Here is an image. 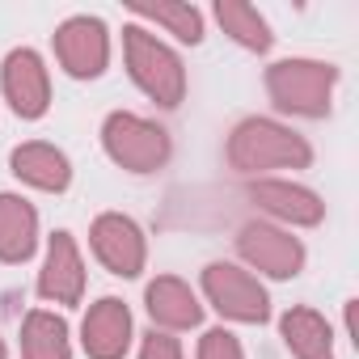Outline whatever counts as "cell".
Here are the masks:
<instances>
[{
  "mask_svg": "<svg viewBox=\"0 0 359 359\" xmlns=\"http://www.w3.org/2000/svg\"><path fill=\"white\" fill-rule=\"evenodd\" d=\"M229 161L237 173H266V169H304L313 148L304 135L275 118H245L229 140Z\"/></svg>",
  "mask_w": 359,
  "mask_h": 359,
  "instance_id": "cell-1",
  "label": "cell"
},
{
  "mask_svg": "<svg viewBox=\"0 0 359 359\" xmlns=\"http://www.w3.org/2000/svg\"><path fill=\"white\" fill-rule=\"evenodd\" d=\"M123 55H127L131 81L156 106H177V102L187 97V68H182V60H177V51L165 47L144 26H127L123 30Z\"/></svg>",
  "mask_w": 359,
  "mask_h": 359,
  "instance_id": "cell-2",
  "label": "cell"
},
{
  "mask_svg": "<svg viewBox=\"0 0 359 359\" xmlns=\"http://www.w3.org/2000/svg\"><path fill=\"white\" fill-rule=\"evenodd\" d=\"M338 85V68L321 60H279L266 68V89L271 102L283 114H304V118H325L330 97Z\"/></svg>",
  "mask_w": 359,
  "mask_h": 359,
  "instance_id": "cell-3",
  "label": "cell"
},
{
  "mask_svg": "<svg viewBox=\"0 0 359 359\" xmlns=\"http://www.w3.org/2000/svg\"><path fill=\"white\" fill-rule=\"evenodd\" d=\"M102 144L110 152L114 165L131 169V173H156L169 161V135L165 127L131 114V110H114L102 123Z\"/></svg>",
  "mask_w": 359,
  "mask_h": 359,
  "instance_id": "cell-4",
  "label": "cell"
},
{
  "mask_svg": "<svg viewBox=\"0 0 359 359\" xmlns=\"http://www.w3.org/2000/svg\"><path fill=\"white\" fill-rule=\"evenodd\" d=\"M203 292H208L212 309H216L220 317H229V321L262 325V321L271 317L266 287H262L250 271H241V266H233V262H212V266L203 271Z\"/></svg>",
  "mask_w": 359,
  "mask_h": 359,
  "instance_id": "cell-5",
  "label": "cell"
},
{
  "mask_svg": "<svg viewBox=\"0 0 359 359\" xmlns=\"http://www.w3.org/2000/svg\"><path fill=\"white\" fill-rule=\"evenodd\" d=\"M55 55L64 64L68 76H102L106 64H110V34H106V22L102 18H68L60 30H55Z\"/></svg>",
  "mask_w": 359,
  "mask_h": 359,
  "instance_id": "cell-6",
  "label": "cell"
},
{
  "mask_svg": "<svg viewBox=\"0 0 359 359\" xmlns=\"http://www.w3.org/2000/svg\"><path fill=\"white\" fill-rule=\"evenodd\" d=\"M89 241H93V254L97 262L110 271V275H123V279H135L144 271V258H148V245H144V233L135 220L118 216V212H106L93 220L89 229Z\"/></svg>",
  "mask_w": 359,
  "mask_h": 359,
  "instance_id": "cell-7",
  "label": "cell"
},
{
  "mask_svg": "<svg viewBox=\"0 0 359 359\" xmlns=\"http://www.w3.org/2000/svg\"><path fill=\"white\" fill-rule=\"evenodd\" d=\"M237 250L254 271H262L271 279H292L304 266V245L287 229H275V224H258V220L245 224L237 237Z\"/></svg>",
  "mask_w": 359,
  "mask_h": 359,
  "instance_id": "cell-8",
  "label": "cell"
},
{
  "mask_svg": "<svg viewBox=\"0 0 359 359\" xmlns=\"http://www.w3.org/2000/svg\"><path fill=\"white\" fill-rule=\"evenodd\" d=\"M0 85H5L9 106L22 118H43L47 114V106H51V76H47V64H43L39 51H30V47L9 51L5 68H0Z\"/></svg>",
  "mask_w": 359,
  "mask_h": 359,
  "instance_id": "cell-9",
  "label": "cell"
},
{
  "mask_svg": "<svg viewBox=\"0 0 359 359\" xmlns=\"http://www.w3.org/2000/svg\"><path fill=\"white\" fill-rule=\"evenodd\" d=\"M81 342L89 359H123L131 346V313L118 296H102L81 325Z\"/></svg>",
  "mask_w": 359,
  "mask_h": 359,
  "instance_id": "cell-10",
  "label": "cell"
},
{
  "mask_svg": "<svg viewBox=\"0 0 359 359\" xmlns=\"http://www.w3.org/2000/svg\"><path fill=\"white\" fill-rule=\"evenodd\" d=\"M85 292V262L72 241V233H55L47 245V262L39 275V296L51 304H76Z\"/></svg>",
  "mask_w": 359,
  "mask_h": 359,
  "instance_id": "cell-11",
  "label": "cell"
},
{
  "mask_svg": "<svg viewBox=\"0 0 359 359\" xmlns=\"http://www.w3.org/2000/svg\"><path fill=\"white\" fill-rule=\"evenodd\" d=\"M144 304H148V317L165 330H191L203 321V304L199 296L191 292V283H182L177 275H156L144 292Z\"/></svg>",
  "mask_w": 359,
  "mask_h": 359,
  "instance_id": "cell-12",
  "label": "cell"
},
{
  "mask_svg": "<svg viewBox=\"0 0 359 359\" xmlns=\"http://www.w3.org/2000/svg\"><path fill=\"white\" fill-rule=\"evenodd\" d=\"M9 169L22 177L26 187H34V191H68V182H72V165H68V156L55 148V144H43V140H34V144H18L13 148V156H9Z\"/></svg>",
  "mask_w": 359,
  "mask_h": 359,
  "instance_id": "cell-13",
  "label": "cell"
},
{
  "mask_svg": "<svg viewBox=\"0 0 359 359\" xmlns=\"http://www.w3.org/2000/svg\"><path fill=\"white\" fill-rule=\"evenodd\" d=\"M250 199L262 212H271V216H279L287 224H304V229L321 224V216H325V203L309 187H296V182H254Z\"/></svg>",
  "mask_w": 359,
  "mask_h": 359,
  "instance_id": "cell-14",
  "label": "cell"
},
{
  "mask_svg": "<svg viewBox=\"0 0 359 359\" xmlns=\"http://www.w3.org/2000/svg\"><path fill=\"white\" fill-rule=\"evenodd\" d=\"M39 250V212L22 195H0V262H26Z\"/></svg>",
  "mask_w": 359,
  "mask_h": 359,
  "instance_id": "cell-15",
  "label": "cell"
},
{
  "mask_svg": "<svg viewBox=\"0 0 359 359\" xmlns=\"http://www.w3.org/2000/svg\"><path fill=\"white\" fill-rule=\"evenodd\" d=\"M279 334L296 359H334V334L330 321L313 309H287L279 321Z\"/></svg>",
  "mask_w": 359,
  "mask_h": 359,
  "instance_id": "cell-16",
  "label": "cell"
},
{
  "mask_svg": "<svg viewBox=\"0 0 359 359\" xmlns=\"http://www.w3.org/2000/svg\"><path fill=\"white\" fill-rule=\"evenodd\" d=\"M22 355L26 359H72V342H68V321L34 309L22 321Z\"/></svg>",
  "mask_w": 359,
  "mask_h": 359,
  "instance_id": "cell-17",
  "label": "cell"
},
{
  "mask_svg": "<svg viewBox=\"0 0 359 359\" xmlns=\"http://www.w3.org/2000/svg\"><path fill=\"white\" fill-rule=\"evenodd\" d=\"M216 22H220L224 34H229L233 43H241L245 51H271V43H275L266 18H262L254 5H241V0H220V5H216Z\"/></svg>",
  "mask_w": 359,
  "mask_h": 359,
  "instance_id": "cell-18",
  "label": "cell"
},
{
  "mask_svg": "<svg viewBox=\"0 0 359 359\" xmlns=\"http://www.w3.org/2000/svg\"><path fill=\"white\" fill-rule=\"evenodd\" d=\"M135 13L144 22L165 26L173 39H182V43H199L203 39V13L195 5H135Z\"/></svg>",
  "mask_w": 359,
  "mask_h": 359,
  "instance_id": "cell-19",
  "label": "cell"
},
{
  "mask_svg": "<svg viewBox=\"0 0 359 359\" xmlns=\"http://www.w3.org/2000/svg\"><path fill=\"white\" fill-rule=\"evenodd\" d=\"M199 359H245V351L229 330H208L199 338Z\"/></svg>",
  "mask_w": 359,
  "mask_h": 359,
  "instance_id": "cell-20",
  "label": "cell"
},
{
  "mask_svg": "<svg viewBox=\"0 0 359 359\" xmlns=\"http://www.w3.org/2000/svg\"><path fill=\"white\" fill-rule=\"evenodd\" d=\"M140 359H182V346L169 334H144V346H140Z\"/></svg>",
  "mask_w": 359,
  "mask_h": 359,
  "instance_id": "cell-21",
  "label": "cell"
},
{
  "mask_svg": "<svg viewBox=\"0 0 359 359\" xmlns=\"http://www.w3.org/2000/svg\"><path fill=\"white\" fill-rule=\"evenodd\" d=\"M5 355H9V351H5V338H0V359H5Z\"/></svg>",
  "mask_w": 359,
  "mask_h": 359,
  "instance_id": "cell-22",
  "label": "cell"
}]
</instances>
